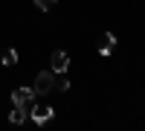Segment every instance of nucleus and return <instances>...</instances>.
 Wrapping results in <instances>:
<instances>
[{
  "mask_svg": "<svg viewBox=\"0 0 145 131\" xmlns=\"http://www.w3.org/2000/svg\"><path fill=\"white\" fill-rule=\"evenodd\" d=\"M32 90H35V96H46L50 90H55V73H50V70H41V73L35 76Z\"/></svg>",
  "mask_w": 145,
  "mask_h": 131,
  "instance_id": "1",
  "label": "nucleus"
},
{
  "mask_svg": "<svg viewBox=\"0 0 145 131\" xmlns=\"http://www.w3.org/2000/svg\"><path fill=\"white\" fill-rule=\"evenodd\" d=\"M55 3H58V0H35V6H38L41 12H50V9H52Z\"/></svg>",
  "mask_w": 145,
  "mask_h": 131,
  "instance_id": "9",
  "label": "nucleus"
},
{
  "mask_svg": "<svg viewBox=\"0 0 145 131\" xmlns=\"http://www.w3.org/2000/svg\"><path fill=\"white\" fill-rule=\"evenodd\" d=\"M15 61H18V53H15V50H6V53H3V64H6V67H12Z\"/></svg>",
  "mask_w": 145,
  "mask_h": 131,
  "instance_id": "8",
  "label": "nucleus"
},
{
  "mask_svg": "<svg viewBox=\"0 0 145 131\" xmlns=\"http://www.w3.org/2000/svg\"><path fill=\"white\" fill-rule=\"evenodd\" d=\"M29 114H32L35 125H44V122H50V120H52V114H55V111L50 108V105H32Z\"/></svg>",
  "mask_w": 145,
  "mask_h": 131,
  "instance_id": "3",
  "label": "nucleus"
},
{
  "mask_svg": "<svg viewBox=\"0 0 145 131\" xmlns=\"http://www.w3.org/2000/svg\"><path fill=\"white\" fill-rule=\"evenodd\" d=\"M55 90H70V79H67L64 73L55 76Z\"/></svg>",
  "mask_w": 145,
  "mask_h": 131,
  "instance_id": "7",
  "label": "nucleus"
},
{
  "mask_svg": "<svg viewBox=\"0 0 145 131\" xmlns=\"http://www.w3.org/2000/svg\"><path fill=\"white\" fill-rule=\"evenodd\" d=\"M26 117H29V111H26V108H18V105H15V111L9 114V122H12V125H20Z\"/></svg>",
  "mask_w": 145,
  "mask_h": 131,
  "instance_id": "6",
  "label": "nucleus"
},
{
  "mask_svg": "<svg viewBox=\"0 0 145 131\" xmlns=\"http://www.w3.org/2000/svg\"><path fill=\"white\" fill-rule=\"evenodd\" d=\"M12 102H15L18 105V108H32V105H35V90L32 88H15V90H12Z\"/></svg>",
  "mask_w": 145,
  "mask_h": 131,
  "instance_id": "2",
  "label": "nucleus"
},
{
  "mask_svg": "<svg viewBox=\"0 0 145 131\" xmlns=\"http://www.w3.org/2000/svg\"><path fill=\"white\" fill-rule=\"evenodd\" d=\"M50 64H52V73H67V67H70V55L64 50H55L52 58H50Z\"/></svg>",
  "mask_w": 145,
  "mask_h": 131,
  "instance_id": "4",
  "label": "nucleus"
},
{
  "mask_svg": "<svg viewBox=\"0 0 145 131\" xmlns=\"http://www.w3.org/2000/svg\"><path fill=\"white\" fill-rule=\"evenodd\" d=\"M113 47H116V35H113V32H105L99 53H102V55H110V53H113Z\"/></svg>",
  "mask_w": 145,
  "mask_h": 131,
  "instance_id": "5",
  "label": "nucleus"
}]
</instances>
